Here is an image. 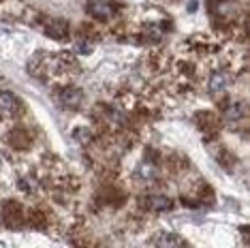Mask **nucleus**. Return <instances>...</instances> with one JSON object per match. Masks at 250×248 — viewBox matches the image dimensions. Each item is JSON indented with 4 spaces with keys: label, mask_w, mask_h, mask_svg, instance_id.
<instances>
[{
    "label": "nucleus",
    "mask_w": 250,
    "mask_h": 248,
    "mask_svg": "<svg viewBox=\"0 0 250 248\" xmlns=\"http://www.w3.org/2000/svg\"><path fill=\"white\" fill-rule=\"evenodd\" d=\"M45 32H47L52 39H66L69 37V24L64 20H49L47 26H45Z\"/></svg>",
    "instance_id": "4"
},
{
    "label": "nucleus",
    "mask_w": 250,
    "mask_h": 248,
    "mask_svg": "<svg viewBox=\"0 0 250 248\" xmlns=\"http://www.w3.org/2000/svg\"><path fill=\"white\" fill-rule=\"evenodd\" d=\"M144 204L147 210H152V212H165L171 207V199L165 195H147L144 199Z\"/></svg>",
    "instance_id": "5"
},
{
    "label": "nucleus",
    "mask_w": 250,
    "mask_h": 248,
    "mask_svg": "<svg viewBox=\"0 0 250 248\" xmlns=\"http://www.w3.org/2000/svg\"><path fill=\"white\" fill-rule=\"evenodd\" d=\"M20 111V101L11 92H0V118H13Z\"/></svg>",
    "instance_id": "2"
},
{
    "label": "nucleus",
    "mask_w": 250,
    "mask_h": 248,
    "mask_svg": "<svg viewBox=\"0 0 250 248\" xmlns=\"http://www.w3.org/2000/svg\"><path fill=\"white\" fill-rule=\"evenodd\" d=\"M141 176H144V178H154L156 176V171H154V167H147V165H144V167H141Z\"/></svg>",
    "instance_id": "8"
},
{
    "label": "nucleus",
    "mask_w": 250,
    "mask_h": 248,
    "mask_svg": "<svg viewBox=\"0 0 250 248\" xmlns=\"http://www.w3.org/2000/svg\"><path fill=\"white\" fill-rule=\"evenodd\" d=\"M154 244L156 246H184L186 242H184V238H180V235H175V233H161L154 240Z\"/></svg>",
    "instance_id": "7"
},
{
    "label": "nucleus",
    "mask_w": 250,
    "mask_h": 248,
    "mask_svg": "<svg viewBox=\"0 0 250 248\" xmlns=\"http://www.w3.org/2000/svg\"><path fill=\"white\" fill-rule=\"evenodd\" d=\"M227 86H229V77L227 73H214L212 80H209V92L212 94H223Z\"/></svg>",
    "instance_id": "6"
},
{
    "label": "nucleus",
    "mask_w": 250,
    "mask_h": 248,
    "mask_svg": "<svg viewBox=\"0 0 250 248\" xmlns=\"http://www.w3.org/2000/svg\"><path fill=\"white\" fill-rule=\"evenodd\" d=\"M82 101H83V92L79 88H66L60 94V103L64 107H69V109H77L82 105Z\"/></svg>",
    "instance_id": "3"
},
{
    "label": "nucleus",
    "mask_w": 250,
    "mask_h": 248,
    "mask_svg": "<svg viewBox=\"0 0 250 248\" xmlns=\"http://www.w3.org/2000/svg\"><path fill=\"white\" fill-rule=\"evenodd\" d=\"M86 11H88V15H92L94 20L105 21V20H111L113 15H116L118 4L113 2V0H88Z\"/></svg>",
    "instance_id": "1"
}]
</instances>
